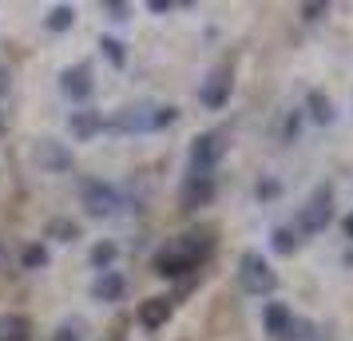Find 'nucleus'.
<instances>
[{"label": "nucleus", "instance_id": "obj_8", "mask_svg": "<svg viewBox=\"0 0 353 341\" xmlns=\"http://www.w3.org/2000/svg\"><path fill=\"white\" fill-rule=\"evenodd\" d=\"M92 87H96V83H92V68L88 64H76V68H64V72H60V92H64L72 103H83V99L92 96Z\"/></svg>", "mask_w": 353, "mask_h": 341}, {"label": "nucleus", "instance_id": "obj_6", "mask_svg": "<svg viewBox=\"0 0 353 341\" xmlns=\"http://www.w3.org/2000/svg\"><path fill=\"white\" fill-rule=\"evenodd\" d=\"M194 266H199V258H194L191 250H183L179 242L155 254V274L159 278H183L187 270H194Z\"/></svg>", "mask_w": 353, "mask_h": 341}, {"label": "nucleus", "instance_id": "obj_19", "mask_svg": "<svg viewBox=\"0 0 353 341\" xmlns=\"http://www.w3.org/2000/svg\"><path fill=\"white\" fill-rule=\"evenodd\" d=\"M72 24H76V8H72V4H56L52 17H48V28L52 32H68Z\"/></svg>", "mask_w": 353, "mask_h": 341}, {"label": "nucleus", "instance_id": "obj_24", "mask_svg": "<svg viewBox=\"0 0 353 341\" xmlns=\"http://www.w3.org/2000/svg\"><path fill=\"white\" fill-rule=\"evenodd\" d=\"M254 195L270 203V198H278V195H282V183H278V179H262V183L254 187Z\"/></svg>", "mask_w": 353, "mask_h": 341}, {"label": "nucleus", "instance_id": "obj_17", "mask_svg": "<svg viewBox=\"0 0 353 341\" xmlns=\"http://www.w3.org/2000/svg\"><path fill=\"white\" fill-rule=\"evenodd\" d=\"M282 341H325V333H321L314 322H305V318H294L290 322V333Z\"/></svg>", "mask_w": 353, "mask_h": 341}, {"label": "nucleus", "instance_id": "obj_9", "mask_svg": "<svg viewBox=\"0 0 353 341\" xmlns=\"http://www.w3.org/2000/svg\"><path fill=\"white\" fill-rule=\"evenodd\" d=\"M210 198H214V179L210 175H187L183 183V211H199V207H207Z\"/></svg>", "mask_w": 353, "mask_h": 341}, {"label": "nucleus", "instance_id": "obj_23", "mask_svg": "<svg viewBox=\"0 0 353 341\" xmlns=\"http://www.w3.org/2000/svg\"><path fill=\"white\" fill-rule=\"evenodd\" d=\"M48 234L52 238H60V242H76V238H80V227L68 223V218H56V223L48 227Z\"/></svg>", "mask_w": 353, "mask_h": 341}, {"label": "nucleus", "instance_id": "obj_20", "mask_svg": "<svg viewBox=\"0 0 353 341\" xmlns=\"http://www.w3.org/2000/svg\"><path fill=\"white\" fill-rule=\"evenodd\" d=\"M274 250H278V254H294V250H298V230L278 227L274 230Z\"/></svg>", "mask_w": 353, "mask_h": 341}, {"label": "nucleus", "instance_id": "obj_4", "mask_svg": "<svg viewBox=\"0 0 353 341\" xmlns=\"http://www.w3.org/2000/svg\"><path fill=\"white\" fill-rule=\"evenodd\" d=\"M230 83H234V72H230V64L210 68V76L203 80V87H199V103H203V107H210V112L226 107V99H230Z\"/></svg>", "mask_w": 353, "mask_h": 341}, {"label": "nucleus", "instance_id": "obj_31", "mask_svg": "<svg viewBox=\"0 0 353 341\" xmlns=\"http://www.w3.org/2000/svg\"><path fill=\"white\" fill-rule=\"evenodd\" d=\"M345 234H350V238H353V214H350V218H345Z\"/></svg>", "mask_w": 353, "mask_h": 341}, {"label": "nucleus", "instance_id": "obj_1", "mask_svg": "<svg viewBox=\"0 0 353 341\" xmlns=\"http://www.w3.org/2000/svg\"><path fill=\"white\" fill-rule=\"evenodd\" d=\"M239 282H242V290L254 293V298L278 290V274L270 270V262L262 258L258 250H246V254L239 258Z\"/></svg>", "mask_w": 353, "mask_h": 341}, {"label": "nucleus", "instance_id": "obj_16", "mask_svg": "<svg viewBox=\"0 0 353 341\" xmlns=\"http://www.w3.org/2000/svg\"><path fill=\"white\" fill-rule=\"evenodd\" d=\"M305 107H310V115H314L318 123H334V103H330V96H325V92H318V87H314V92L305 96Z\"/></svg>", "mask_w": 353, "mask_h": 341}, {"label": "nucleus", "instance_id": "obj_22", "mask_svg": "<svg viewBox=\"0 0 353 341\" xmlns=\"http://www.w3.org/2000/svg\"><path fill=\"white\" fill-rule=\"evenodd\" d=\"M99 48H103V56H108V60H112L115 68L128 64V52H123V44H119L115 36H103V40H99Z\"/></svg>", "mask_w": 353, "mask_h": 341}, {"label": "nucleus", "instance_id": "obj_3", "mask_svg": "<svg viewBox=\"0 0 353 341\" xmlns=\"http://www.w3.org/2000/svg\"><path fill=\"white\" fill-rule=\"evenodd\" d=\"M334 218V191L330 187H318L314 195L305 198V207L298 211V230L302 234H321Z\"/></svg>", "mask_w": 353, "mask_h": 341}, {"label": "nucleus", "instance_id": "obj_27", "mask_svg": "<svg viewBox=\"0 0 353 341\" xmlns=\"http://www.w3.org/2000/svg\"><path fill=\"white\" fill-rule=\"evenodd\" d=\"M56 341H80V329L76 325H60L56 329Z\"/></svg>", "mask_w": 353, "mask_h": 341}, {"label": "nucleus", "instance_id": "obj_11", "mask_svg": "<svg viewBox=\"0 0 353 341\" xmlns=\"http://www.w3.org/2000/svg\"><path fill=\"white\" fill-rule=\"evenodd\" d=\"M36 163H40L44 171H68V167H72V155H68L56 139H40V143H36Z\"/></svg>", "mask_w": 353, "mask_h": 341}, {"label": "nucleus", "instance_id": "obj_10", "mask_svg": "<svg viewBox=\"0 0 353 341\" xmlns=\"http://www.w3.org/2000/svg\"><path fill=\"white\" fill-rule=\"evenodd\" d=\"M290 322H294V309L286 302H270V306L262 309V325H266V333L274 341H282L290 333Z\"/></svg>", "mask_w": 353, "mask_h": 341}, {"label": "nucleus", "instance_id": "obj_25", "mask_svg": "<svg viewBox=\"0 0 353 341\" xmlns=\"http://www.w3.org/2000/svg\"><path fill=\"white\" fill-rule=\"evenodd\" d=\"M103 12H112L115 20H128L131 8H128V4H119V0H103Z\"/></svg>", "mask_w": 353, "mask_h": 341}, {"label": "nucleus", "instance_id": "obj_14", "mask_svg": "<svg viewBox=\"0 0 353 341\" xmlns=\"http://www.w3.org/2000/svg\"><path fill=\"white\" fill-rule=\"evenodd\" d=\"M68 127H72V135H76L80 143H88V139H96L99 131H103V115L99 112H72Z\"/></svg>", "mask_w": 353, "mask_h": 341}, {"label": "nucleus", "instance_id": "obj_26", "mask_svg": "<svg viewBox=\"0 0 353 341\" xmlns=\"http://www.w3.org/2000/svg\"><path fill=\"white\" fill-rule=\"evenodd\" d=\"M325 12H330V4H302V17L305 20H321Z\"/></svg>", "mask_w": 353, "mask_h": 341}, {"label": "nucleus", "instance_id": "obj_7", "mask_svg": "<svg viewBox=\"0 0 353 341\" xmlns=\"http://www.w3.org/2000/svg\"><path fill=\"white\" fill-rule=\"evenodd\" d=\"M155 107L159 103H131V107H119L112 119L115 131H155Z\"/></svg>", "mask_w": 353, "mask_h": 341}, {"label": "nucleus", "instance_id": "obj_32", "mask_svg": "<svg viewBox=\"0 0 353 341\" xmlns=\"http://www.w3.org/2000/svg\"><path fill=\"white\" fill-rule=\"evenodd\" d=\"M112 341H123V338H112Z\"/></svg>", "mask_w": 353, "mask_h": 341}, {"label": "nucleus", "instance_id": "obj_13", "mask_svg": "<svg viewBox=\"0 0 353 341\" xmlns=\"http://www.w3.org/2000/svg\"><path fill=\"white\" fill-rule=\"evenodd\" d=\"M171 322V298H147L139 306V325L143 329H163Z\"/></svg>", "mask_w": 353, "mask_h": 341}, {"label": "nucleus", "instance_id": "obj_2", "mask_svg": "<svg viewBox=\"0 0 353 341\" xmlns=\"http://www.w3.org/2000/svg\"><path fill=\"white\" fill-rule=\"evenodd\" d=\"M223 155H226V131H207V135H199L191 143L187 167H191V175H210Z\"/></svg>", "mask_w": 353, "mask_h": 341}, {"label": "nucleus", "instance_id": "obj_29", "mask_svg": "<svg viewBox=\"0 0 353 341\" xmlns=\"http://www.w3.org/2000/svg\"><path fill=\"white\" fill-rule=\"evenodd\" d=\"M8 83H12V72L0 64V96H8Z\"/></svg>", "mask_w": 353, "mask_h": 341}, {"label": "nucleus", "instance_id": "obj_15", "mask_svg": "<svg viewBox=\"0 0 353 341\" xmlns=\"http://www.w3.org/2000/svg\"><path fill=\"white\" fill-rule=\"evenodd\" d=\"M0 341H32V322L24 313H0Z\"/></svg>", "mask_w": 353, "mask_h": 341}, {"label": "nucleus", "instance_id": "obj_12", "mask_svg": "<svg viewBox=\"0 0 353 341\" xmlns=\"http://www.w3.org/2000/svg\"><path fill=\"white\" fill-rule=\"evenodd\" d=\"M123 293H128V282H123V274H115V270H103L92 282V298L96 302H119Z\"/></svg>", "mask_w": 353, "mask_h": 341}, {"label": "nucleus", "instance_id": "obj_30", "mask_svg": "<svg viewBox=\"0 0 353 341\" xmlns=\"http://www.w3.org/2000/svg\"><path fill=\"white\" fill-rule=\"evenodd\" d=\"M147 8H151V12H159V17H163V12H171V0H151Z\"/></svg>", "mask_w": 353, "mask_h": 341}, {"label": "nucleus", "instance_id": "obj_28", "mask_svg": "<svg viewBox=\"0 0 353 341\" xmlns=\"http://www.w3.org/2000/svg\"><path fill=\"white\" fill-rule=\"evenodd\" d=\"M298 127H302V115L294 112V115L286 119V139H298Z\"/></svg>", "mask_w": 353, "mask_h": 341}, {"label": "nucleus", "instance_id": "obj_5", "mask_svg": "<svg viewBox=\"0 0 353 341\" xmlns=\"http://www.w3.org/2000/svg\"><path fill=\"white\" fill-rule=\"evenodd\" d=\"M83 207H88L92 218H103V214H112L115 207H119V195H115L112 183L88 179V183H83Z\"/></svg>", "mask_w": 353, "mask_h": 341}, {"label": "nucleus", "instance_id": "obj_18", "mask_svg": "<svg viewBox=\"0 0 353 341\" xmlns=\"http://www.w3.org/2000/svg\"><path fill=\"white\" fill-rule=\"evenodd\" d=\"M115 254H119V246H115V242H96V246H92V266L103 274V270H112Z\"/></svg>", "mask_w": 353, "mask_h": 341}, {"label": "nucleus", "instance_id": "obj_21", "mask_svg": "<svg viewBox=\"0 0 353 341\" xmlns=\"http://www.w3.org/2000/svg\"><path fill=\"white\" fill-rule=\"evenodd\" d=\"M20 262H24V270H40V266H48V250L40 242H32V246H24Z\"/></svg>", "mask_w": 353, "mask_h": 341}]
</instances>
